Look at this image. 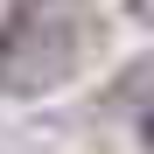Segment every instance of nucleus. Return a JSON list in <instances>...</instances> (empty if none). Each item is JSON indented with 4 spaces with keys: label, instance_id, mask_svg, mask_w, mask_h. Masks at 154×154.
I'll return each instance as SVG.
<instances>
[{
    "label": "nucleus",
    "instance_id": "1",
    "mask_svg": "<svg viewBox=\"0 0 154 154\" xmlns=\"http://www.w3.org/2000/svg\"><path fill=\"white\" fill-rule=\"evenodd\" d=\"M147 133H154V126H147Z\"/></svg>",
    "mask_w": 154,
    "mask_h": 154
}]
</instances>
